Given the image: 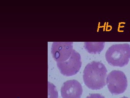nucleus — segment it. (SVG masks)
<instances>
[{
    "instance_id": "f257e3e1",
    "label": "nucleus",
    "mask_w": 130,
    "mask_h": 98,
    "mask_svg": "<svg viewBox=\"0 0 130 98\" xmlns=\"http://www.w3.org/2000/svg\"><path fill=\"white\" fill-rule=\"evenodd\" d=\"M107 70L102 63L93 61L86 65L83 72L84 81L89 88L100 90L106 85V79Z\"/></svg>"
},
{
    "instance_id": "f03ea898",
    "label": "nucleus",
    "mask_w": 130,
    "mask_h": 98,
    "mask_svg": "<svg viewBox=\"0 0 130 98\" xmlns=\"http://www.w3.org/2000/svg\"><path fill=\"white\" fill-rule=\"evenodd\" d=\"M105 57L108 63L113 67L125 66L130 59V45H113L107 51Z\"/></svg>"
},
{
    "instance_id": "7ed1b4c3",
    "label": "nucleus",
    "mask_w": 130,
    "mask_h": 98,
    "mask_svg": "<svg viewBox=\"0 0 130 98\" xmlns=\"http://www.w3.org/2000/svg\"><path fill=\"white\" fill-rule=\"evenodd\" d=\"M108 88L112 94L118 95L124 92L128 87V81L124 73L120 70L111 71L107 77Z\"/></svg>"
},
{
    "instance_id": "20e7f679",
    "label": "nucleus",
    "mask_w": 130,
    "mask_h": 98,
    "mask_svg": "<svg viewBox=\"0 0 130 98\" xmlns=\"http://www.w3.org/2000/svg\"><path fill=\"white\" fill-rule=\"evenodd\" d=\"M61 74L66 76H71L79 72L82 65L80 54L73 50L70 58L63 62L57 63Z\"/></svg>"
},
{
    "instance_id": "39448f33",
    "label": "nucleus",
    "mask_w": 130,
    "mask_h": 98,
    "mask_svg": "<svg viewBox=\"0 0 130 98\" xmlns=\"http://www.w3.org/2000/svg\"><path fill=\"white\" fill-rule=\"evenodd\" d=\"M73 50V42H54L51 52L57 63L63 62L70 58Z\"/></svg>"
},
{
    "instance_id": "423d86ee",
    "label": "nucleus",
    "mask_w": 130,
    "mask_h": 98,
    "mask_svg": "<svg viewBox=\"0 0 130 98\" xmlns=\"http://www.w3.org/2000/svg\"><path fill=\"white\" fill-rule=\"evenodd\" d=\"M83 92L81 84L75 80L65 82L61 89V94L63 98H80Z\"/></svg>"
},
{
    "instance_id": "0eeeda50",
    "label": "nucleus",
    "mask_w": 130,
    "mask_h": 98,
    "mask_svg": "<svg viewBox=\"0 0 130 98\" xmlns=\"http://www.w3.org/2000/svg\"><path fill=\"white\" fill-rule=\"evenodd\" d=\"M105 44L104 42H85L84 48L90 54H99L104 48Z\"/></svg>"
},
{
    "instance_id": "6e6552de",
    "label": "nucleus",
    "mask_w": 130,
    "mask_h": 98,
    "mask_svg": "<svg viewBox=\"0 0 130 98\" xmlns=\"http://www.w3.org/2000/svg\"><path fill=\"white\" fill-rule=\"evenodd\" d=\"M58 93L54 85L48 82V98H58Z\"/></svg>"
},
{
    "instance_id": "1a4fd4ad",
    "label": "nucleus",
    "mask_w": 130,
    "mask_h": 98,
    "mask_svg": "<svg viewBox=\"0 0 130 98\" xmlns=\"http://www.w3.org/2000/svg\"><path fill=\"white\" fill-rule=\"evenodd\" d=\"M86 98H105L104 96H102L100 94H91L89 96H87Z\"/></svg>"
},
{
    "instance_id": "9d476101",
    "label": "nucleus",
    "mask_w": 130,
    "mask_h": 98,
    "mask_svg": "<svg viewBox=\"0 0 130 98\" xmlns=\"http://www.w3.org/2000/svg\"><path fill=\"white\" fill-rule=\"evenodd\" d=\"M120 98H128V97H121Z\"/></svg>"
}]
</instances>
